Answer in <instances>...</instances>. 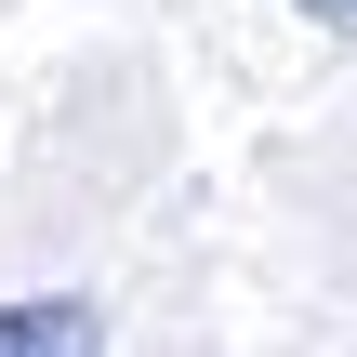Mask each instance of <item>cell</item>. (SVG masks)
Instances as JSON below:
<instances>
[{
    "mask_svg": "<svg viewBox=\"0 0 357 357\" xmlns=\"http://www.w3.org/2000/svg\"><path fill=\"white\" fill-rule=\"evenodd\" d=\"M305 13H357V0H305Z\"/></svg>",
    "mask_w": 357,
    "mask_h": 357,
    "instance_id": "cell-2",
    "label": "cell"
},
{
    "mask_svg": "<svg viewBox=\"0 0 357 357\" xmlns=\"http://www.w3.org/2000/svg\"><path fill=\"white\" fill-rule=\"evenodd\" d=\"M0 357H106L93 291H26V305H0Z\"/></svg>",
    "mask_w": 357,
    "mask_h": 357,
    "instance_id": "cell-1",
    "label": "cell"
}]
</instances>
